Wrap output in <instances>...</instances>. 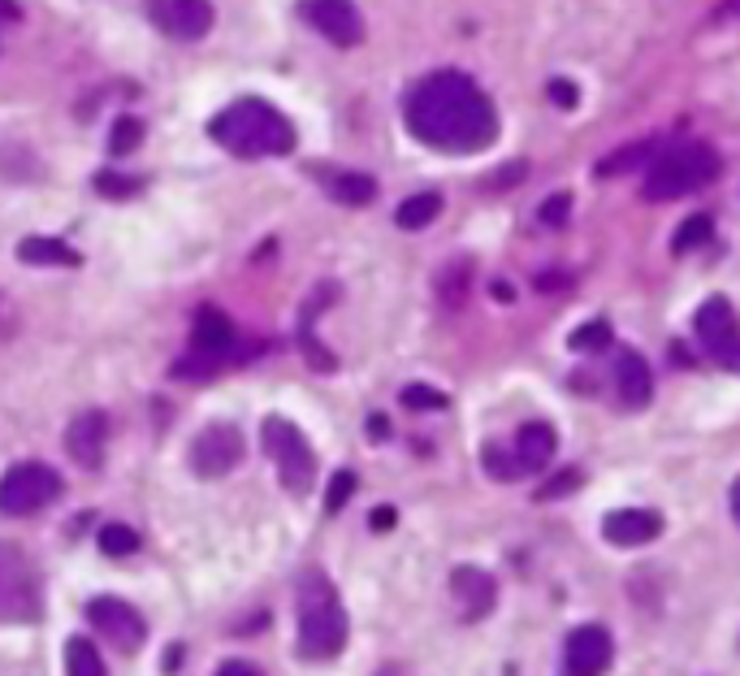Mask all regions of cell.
Returning <instances> with one entry per match:
<instances>
[{"instance_id":"19","label":"cell","mask_w":740,"mask_h":676,"mask_svg":"<svg viewBox=\"0 0 740 676\" xmlns=\"http://www.w3.org/2000/svg\"><path fill=\"white\" fill-rule=\"evenodd\" d=\"M615 386H619L624 408H645V404H649V395H654L649 364H645L637 352H619V364H615Z\"/></svg>"},{"instance_id":"41","label":"cell","mask_w":740,"mask_h":676,"mask_svg":"<svg viewBox=\"0 0 740 676\" xmlns=\"http://www.w3.org/2000/svg\"><path fill=\"white\" fill-rule=\"evenodd\" d=\"M732 517H737L740 524V481H737V490H732Z\"/></svg>"},{"instance_id":"25","label":"cell","mask_w":740,"mask_h":676,"mask_svg":"<svg viewBox=\"0 0 740 676\" xmlns=\"http://www.w3.org/2000/svg\"><path fill=\"white\" fill-rule=\"evenodd\" d=\"M100 551L126 560V555L139 551V533H135L131 524H104V529H100Z\"/></svg>"},{"instance_id":"16","label":"cell","mask_w":740,"mask_h":676,"mask_svg":"<svg viewBox=\"0 0 740 676\" xmlns=\"http://www.w3.org/2000/svg\"><path fill=\"white\" fill-rule=\"evenodd\" d=\"M663 533V517L649 512V508H619L602 520V538L611 547H645Z\"/></svg>"},{"instance_id":"18","label":"cell","mask_w":740,"mask_h":676,"mask_svg":"<svg viewBox=\"0 0 740 676\" xmlns=\"http://www.w3.org/2000/svg\"><path fill=\"white\" fill-rule=\"evenodd\" d=\"M554 451H559V434H554V425H545V420L520 425V434H515V460H520L524 472L545 468L550 460H554Z\"/></svg>"},{"instance_id":"28","label":"cell","mask_w":740,"mask_h":676,"mask_svg":"<svg viewBox=\"0 0 740 676\" xmlns=\"http://www.w3.org/2000/svg\"><path fill=\"white\" fill-rule=\"evenodd\" d=\"M567 343H572V352H602V347L611 343V325H606V321H590V325H581Z\"/></svg>"},{"instance_id":"37","label":"cell","mask_w":740,"mask_h":676,"mask_svg":"<svg viewBox=\"0 0 740 676\" xmlns=\"http://www.w3.org/2000/svg\"><path fill=\"white\" fill-rule=\"evenodd\" d=\"M368 524H373L377 533H386V529H395V508H377V512L368 517Z\"/></svg>"},{"instance_id":"7","label":"cell","mask_w":740,"mask_h":676,"mask_svg":"<svg viewBox=\"0 0 740 676\" xmlns=\"http://www.w3.org/2000/svg\"><path fill=\"white\" fill-rule=\"evenodd\" d=\"M239 352V330L221 309H199L196 330H191V356L174 364L178 377H208L217 364H226Z\"/></svg>"},{"instance_id":"30","label":"cell","mask_w":740,"mask_h":676,"mask_svg":"<svg viewBox=\"0 0 740 676\" xmlns=\"http://www.w3.org/2000/svg\"><path fill=\"white\" fill-rule=\"evenodd\" d=\"M403 404L416 408V413H438V408H446V395L434 391V386H407V391H403Z\"/></svg>"},{"instance_id":"27","label":"cell","mask_w":740,"mask_h":676,"mask_svg":"<svg viewBox=\"0 0 740 676\" xmlns=\"http://www.w3.org/2000/svg\"><path fill=\"white\" fill-rule=\"evenodd\" d=\"M139 139H144V122H139V117H117L108 148H113V156H126L139 148Z\"/></svg>"},{"instance_id":"1","label":"cell","mask_w":740,"mask_h":676,"mask_svg":"<svg viewBox=\"0 0 740 676\" xmlns=\"http://www.w3.org/2000/svg\"><path fill=\"white\" fill-rule=\"evenodd\" d=\"M407 131L438 153H481L498 139V113L490 96L455 70L420 79L403 104Z\"/></svg>"},{"instance_id":"20","label":"cell","mask_w":740,"mask_h":676,"mask_svg":"<svg viewBox=\"0 0 740 676\" xmlns=\"http://www.w3.org/2000/svg\"><path fill=\"white\" fill-rule=\"evenodd\" d=\"M18 260L22 264H79V252L65 248L61 239H44V235H31L18 243Z\"/></svg>"},{"instance_id":"22","label":"cell","mask_w":740,"mask_h":676,"mask_svg":"<svg viewBox=\"0 0 740 676\" xmlns=\"http://www.w3.org/2000/svg\"><path fill=\"white\" fill-rule=\"evenodd\" d=\"M330 196H334L338 205H373L377 183H373L368 174H334V178H330Z\"/></svg>"},{"instance_id":"39","label":"cell","mask_w":740,"mask_h":676,"mask_svg":"<svg viewBox=\"0 0 740 676\" xmlns=\"http://www.w3.org/2000/svg\"><path fill=\"white\" fill-rule=\"evenodd\" d=\"M493 295H498V300H502V304H507V300H515V295H511V287H507V282H498V287H493Z\"/></svg>"},{"instance_id":"29","label":"cell","mask_w":740,"mask_h":676,"mask_svg":"<svg viewBox=\"0 0 740 676\" xmlns=\"http://www.w3.org/2000/svg\"><path fill=\"white\" fill-rule=\"evenodd\" d=\"M649 148L645 144H633V148H624V153H615L611 160H602L597 165V178H615V174H624V169H633V165H642Z\"/></svg>"},{"instance_id":"42","label":"cell","mask_w":740,"mask_h":676,"mask_svg":"<svg viewBox=\"0 0 740 676\" xmlns=\"http://www.w3.org/2000/svg\"><path fill=\"white\" fill-rule=\"evenodd\" d=\"M723 13H728V18H740V0H728V4H723Z\"/></svg>"},{"instance_id":"6","label":"cell","mask_w":740,"mask_h":676,"mask_svg":"<svg viewBox=\"0 0 740 676\" xmlns=\"http://www.w3.org/2000/svg\"><path fill=\"white\" fill-rule=\"evenodd\" d=\"M260 443L269 451V460L278 465V477L291 495H308L316 481V451L308 447V438L299 434V425H291L286 416H269L260 425Z\"/></svg>"},{"instance_id":"38","label":"cell","mask_w":740,"mask_h":676,"mask_svg":"<svg viewBox=\"0 0 740 676\" xmlns=\"http://www.w3.org/2000/svg\"><path fill=\"white\" fill-rule=\"evenodd\" d=\"M368 429H373V438H386V434H390V420H386V416H373Z\"/></svg>"},{"instance_id":"3","label":"cell","mask_w":740,"mask_h":676,"mask_svg":"<svg viewBox=\"0 0 740 676\" xmlns=\"http://www.w3.org/2000/svg\"><path fill=\"white\" fill-rule=\"evenodd\" d=\"M299 659H312V664H330L338 659L351 637V624H346V607L334 590V581L321 569H308L299 576Z\"/></svg>"},{"instance_id":"10","label":"cell","mask_w":740,"mask_h":676,"mask_svg":"<svg viewBox=\"0 0 740 676\" xmlns=\"http://www.w3.org/2000/svg\"><path fill=\"white\" fill-rule=\"evenodd\" d=\"M87 624L104 633V642L113 646V651H122V655H135V651H144V642H148V624L144 616L131 607V603H122V599H92L87 603Z\"/></svg>"},{"instance_id":"13","label":"cell","mask_w":740,"mask_h":676,"mask_svg":"<svg viewBox=\"0 0 740 676\" xmlns=\"http://www.w3.org/2000/svg\"><path fill=\"white\" fill-rule=\"evenodd\" d=\"M615 642L602 624H581L563 642V676H602L611 668Z\"/></svg>"},{"instance_id":"5","label":"cell","mask_w":740,"mask_h":676,"mask_svg":"<svg viewBox=\"0 0 740 676\" xmlns=\"http://www.w3.org/2000/svg\"><path fill=\"white\" fill-rule=\"evenodd\" d=\"M44 621V585L31 555L13 542H0V624Z\"/></svg>"},{"instance_id":"2","label":"cell","mask_w":740,"mask_h":676,"mask_svg":"<svg viewBox=\"0 0 740 676\" xmlns=\"http://www.w3.org/2000/svg\"><path fill=\"white\" fill-rule=\"evenodd\" d=\"M208 135L226 148V153L243 156V160H264V156L295 153V126L282 108L269 101H234L208 122Z\"/></svg>"},{"instance_id":"31","label":"cell","mask_w":740,"mask_h":676,"mask_svg":"<svg viewBox=\"0 0 740 676\" xmlns=\"http://www.w3.org/2000/svg\"><path fill=\"white\" fill-rule=\"evenodd\" d=\"M355 495V472H334V481H330V495H325V512L334 517V512H343V503Z\"/></svg>"},{"instance_id":"35","label":"cell","mask_w":740,"mask_h":676,"mask_svg":"<svg viewBox=\"0 0 740 676\" xmlns=\"http://www.w3.org/2000/svg\"><path fill=\"white\" fill-rule=\"evenodd\" d=\"M567 212H572V196H554V200H545L542 205V221L545 226H559Z\"/></svg>"},{"instance_id":"32","label":"cell","mask_w":740,"mask_h":676,"mask_svg":"<svg viewBox=\"0 0 740 676\" xmlns=\"http://www.w3.org/2000/svg\"><path fill=\"white\" fill-rule=\"evenodd\" d=\"M581 481H585V477H581L576 468H567V472H559V477H550V481H545L542 490H538V499H563V495H572Z\"/></svg>"},{"instance_id":"21","label":"cell","mask_w":740,"mask_h":676,"mask_svg":"<svg viewBox=\"0 0 740 676\" xmlns=\"http://www.w3.org/2000/svg\"><path fill=\"white\" fill-rule=\"evenodd\" d=\"M438 212H442V196L438 191H416V196H407L395 208V221L403 230H425V226H434Z\"/></svg>"},{"instance_id":"34","label":"cell","mask_w":740,"mask_h":676,"mask_svg":"<svg viewBox=\"0 0 740 676\" xmlns=\"http://www.w3.org/2000/svg\"><path fill=\"white\" fill-rule=\"evenodd\" d=\"M550 101L559 104V108H576L581 92H576V83H567V79H554V83H550Z\"/></svg>"},{"instance_id":"26","label":"cell","mask_w":740,"mask_h":676,"mask_svg":"<svg viewBox=\"0 0 740 676\" xmlns=\"http://www.w3.org/2000/svg\"><path fill=\"white\" fill-rule=\"evenodd\" d=\"M710 235H715V221H710L706 212H697V217H689V221L676 230V239H671V252H692V248L710 243Z\"/></svg>"},{"instance_id":"17","label":"cell","mask_w":740,"mask_h":676,"mask_svg":"<svg viewBox=\"0 0 740 676\" xmlns=\"http://www.w3.org/2000/svg\"><path fill=\"white\" fill-rule=\"evenodd\" d=\"M450 594L459 599L463 621H481V616H490L493 599H498V585H493V576L486 569L463 564V569L450 572Z\"/></svg>"},{"instance_id":"36","label":"cell","mask_w":740,"mask_h":676,"mask_svg":"<svg viewBox=\"0 0 740 676\" xmlns=\"http://www.w3.org/2000/svg\"><path fill=\"white\" fill-rule=\"evenodd\" d=\"M217 676H264L256 664H239V659H230V664H221V673Z\"/></svg>"},{"instance_id":"40","label":"cell","mask_w":740,"mask_h":676,"mask_svg":"<svg viewBox=\"0 0 740 676\" xmlns=\"http://www.w3.org/2000/svg\"><path fill=\"white\" fill-rule=\"evenodd\" d=\"M0 13H4V18H18V4H13V0H0Z\"/></svg>"},{"instance_id":"9","label":"cell","mask_w":740,"mask_h":676,"mask_svg":"<svg viewBox=\"0 0 740 676\" xmlns=\"http://www.w3.org/2000/svg\"><path fill=\"white\" fill-rule=\"evenodd\" d=\"M692 330H697V343L706 347L710 361L740 373V316L728 295H710V300L697 309Z\"/></svg>"},{"instance_id":"14","label":"cell","mask_w":740,"mask_h":676,"mask_svg":"<svg viewBox=\"0 0 740 676\" xmlns=\"http://www.w3.org/2000/svg\"><path fill=\"white\" fill-rule=\"evenodd\" d=\"M303 18L338 49H355L364 40V18H359L355 0H308Z\"/></svg>"},{"instance_id":"15","label":"cell","mask_w":740,"mask_h":676,"mask_svg":"<svg viewBox=\"0 0 740 676\" xmlns=\"http://www.w3.org/2000/svg\"><path fill=\"white\" fill-rule=\"evenodd\" d=\"M104 438H108V420H104V413H79L74 420H70V429H65V451H70V460L79 468H100V460H104Z\"/></svg>"},{"instance_id":"24","label":"cell","mask_w":740,"mask_h":676,"mask_svg":"<svg viewBox=\"0 0 740 676\" xmlns=\"http://www.w3.org/2000/svg\"><path fill=\"white\" fill-rule=\"evenodd\" d=\"M481 465H486V472H490L493 481H515V477H524V468H520V460H515V451H507V447H498V443H486Z\"/></svg>"},{"instance_id":"33","label":"cell","mask_w":740,"mask_h":676,"mask_svg":"<svg viewBox=\"0 0 740 676\" xmlns=\"http://www.w3.org/2000/svg\"><path fill=\"white\" fill-rule=\"evenodd\" d=\"M96 187H100V196H113V200H122V196L139 191V183H135V178H117V174H100Z\"/></svg>"},{"instance_id":"11","label":"cell","mask_w":740,"mask_h":676,"mask_svg":"<svg viewBox=\"0 0 740 676\" xmlns=\"http://www.w3.org/2000/svg\"><path fill=\"white\" fill-rule=\"evenodd\" d=\"M243 460V434L226 420L217 425H204L191 443V468L196 477H226L230 468H239Z\"/></svg>"},{"instance_id":"23","label":"cell","mask_w":740,"mask_h":676,"mask_svg":"<svg viewBox=\"0 0 740 676\" xmlns=\"http://www.w3.org/2000/svg\"><path fill=\"white\" fill-rule=\"evenodd\" d=\"M65 676H104V664H100L96 646L87 637H74L65 646Z\"/></svg>"},{"instance_id":"4","label":"cell","mask_w":740,"mask_h":676,"mask_svg":"<svg viewBox=\"0 0 740 676\" xmlns=\"http://www.w3.org/2000/svg\"><path fill=\"white\" fill-rule=\"evenodd\" d=\"M719 169H723V165H719V156L710 153V148H701V144H680V148H671V153H663L649 160L645 196H649L654 205H663V200H680V196H692L697 187L715 183Z\"/></svg>"},{"instance_id":"8","label":"cell","mask_w":740,"mask_h":676,"mask_svg":"<svg viewBox=\"0 0 740 676\" xmlns=\"http://www.w3.org/2000/svg\"><path fill=\"white\" fill-rule=\"evenodd\" d=\"M56 495H61L56 468L35 465V460L13 465L0 477V512H4V517H35V512H44L49 503H56Z\"/></svg>"},{"instance_id":"12","label":"cell","mask_w":740,"mask_h":676,"mask_svg":"<svg viewBox=\"0 0 740 676\" xmlns=\"http://www.w3.org/2000/svg\"><path fill=\"white\" fill-rule=\"evenodd\" d=\"M152 27L169 40H204L212 31V4L208 0H148Z\"/></svg>"}]
</instances>
